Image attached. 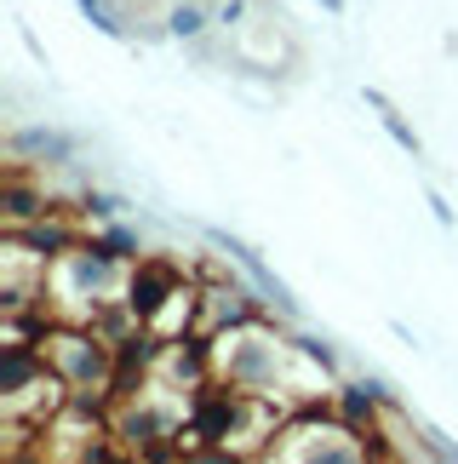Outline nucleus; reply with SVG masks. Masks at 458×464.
I'll use <instances>...</instances> for the list:
<instances>
[{"label":"nucleus","mask_w":458,"mask_h":464,"mask_svg":"<svg viewBox=\"0 0 458 464\" xmlns=\"http://www.w3.org/2000/svg\"><path fill=\"white\" fill-rule=\"evenodd\" d=\"M292 362H298V344L275 333L270 315L246 321V327H229V333H213V379H229V384L253 390V396H270V401L298 396V401H310L304 384L287 379Z\"/></svg>","instance_id":"f257e3e1"},{"label":"nucleus","mask_w":458,"mask_h":464,"mask_svg":"<svg viewBox=\"0 0 458 464\" xmlns=\"http://www.w3.org/2000/svg\"><path fill=\"white\" fill-rule=\"evenodd\" d=\"M263 459H327V464H361V459H378V441L349 430L339 419V407L321 413V407H298V413L281 424V441H270Z\"/></svg>","instance_id":"f03ea898"},{"label":"nucleus","mask_w":458,"mask_h":464,"mask_svg":"<svg viewBox=\"0 0 458 464\" xmlns=\"http://www.w3.org/2000/svg\"><path fill=\"white\" fill-rule=\"evenodd\" d=\"M270 298H253L241 287V281H213V287H201V304H196V333H229V327H246V321H258Z\"/></svg>","instance_id":"7ed1b4c3"},{"label":"nucleus","mask_w":458,"mask_h":464,"mask_svg":"<svg viewBox=\"0 0 458 464\" xmlns=\"http://www.w3.org/2000/svg\"><path fill=\"white\" fill-rule=\"evenodd\" d=\"M178 287H184V276H178V264H167V258H138L127 270V304L144 315V327L178 298Z\"/></svg>","instance_id":"20e7f679"},{"label":"nucleus","mask_w":458,"mask_h":464,"mask_svg":"<svg viewBox=\"0 0 458 464\" xmlns=\"http://www.w3.org/2000/svg\"><path fill=\"white\" fill-rule=\"evenodd\" d=\"M206 241H213L218 253H229V258H235L246 276H253V287H258L263 298H270V310H275V315H298V298H292V287H287V281H281V276L270 270V264H263V253H258V246H246L241 236H229V229H218V224L206 229Z\"/></svg>","instance_id":"39448f33"},{"label":"nucleus","mask_w":458,"mask_h":464,"mask_svg":"<svg viewBox=\"0 0 458 464\" xmlns=\"http://www.w3.org/2000/svg\"><path fill=\"white\" fill-rule=\"evenodd\" d=\"M6 150L17 160H29V167H69L75 160V138L58 132V127H17L6 138Z\"/></svg>","instance_id":"423d86ee"},{"label":"nucleus","mask_w":458,"mask_h":464,"mask_svg":"<svg viewBox=\"0 0 458 464\" xmlns=\"http://www.w3.org/2000/svg\"><path fill=\"white\" fill-rule=\"evenodd\" d=\"M332 407H339V419L349 424V430H361V436H378V424H384V401L373 384H332ZM378 459H384V448H378Z\"/></svg>","instance_id":"0eeeda50"},{"label":"nucleus","mask_w":458,"mask_h":464,"mask_svg":"<svg viewBox=\"0 0 458 464\" xmlns=\"http://www.w3.org/2000/svg\"><path fill=\"white\" fill-rule=\"evenodd\" d=\"M361 98H367V110H373V115H378V127H384V132H390V138H396V150H407L413 160H425V138H418V132H413V121H407V115H401V110H396V103H390V98H384V92H378V86H367V92H361Z\"/></svg>","instance_id":"6e6552de"},{"label":"nucleus","mask_w":458,"mask_h":464,"mask_svg":"<svg viewBox=\"0 0 458 464\" xmlns=\"http://www.w3.org/2000/svg\"><path fill=\"white\" fill-rule=\"evenodd\" d=\"M161 24H167V41H184V46H196V41H206V29H218V17H206V6H201V0H172Z\"/></svg>","instance_id":"1a4fd4ad"},{"label":"nucleus","mask_w":458,"mask_h":464,"mask_svg":"<svg viewBox=\"0 0 458 464\" xmlns=\"http://www.w3.org/2000/svg\"><path fill=\"white\" fill-rule=\"evenodd\" d=\"M75 6H81L86 24H92L98 34H110V41H127V34H132V24H127V17H120V12L110 6V0H75Z\"/></svg>","instance_id":"9d476101"},{"label":"nucleus","mask_w":458,"mask_h":464,"mask_svg":"<svg viewBox=\"0 0 458 464\" xmlns=\"http://www.w3.org/2000/svg\"><path fill=\"white\" fill-rule=\"evenodd\" d=\"M98 241H103V246H110V253H115L120 264H138V258H144V246H138V236H132V229H127V224H115V218H110V224H103V229H98Z\"/></svg>","instance_id":"9b49d317"},{"label":"nucleus","mask_w":458,"mask_h":464,"mask_svg":"<svg viewBox=\"0 0 458 464\" xmlns=\"http://www.w3.org/2000/svg\"><path fill=\"white\" fill-rule=\"evenodd\" d=\"M292 344H298V355H304V362H310L315 372H327V379H339V355H332V350L321 344V338H292Z\"/></svg>","instance_id":"f8f14e48"},{"label":"nucleus","mask_w":458,"mask_h":464,"mask_svg":"<svg viewBox=\"0 0 458 464\" xmlns=\"http://www.w3.org/2000/svg\"><path fill=\"white\" fill-rule=\"evenodd\" d=\"M120 207H127V201H115V195H103V189H86L81 195V212H86V218H98V224L120 218Z\"/></svg>","instance_id":"ddd939ff"},{"label":"nucleus","mask_w":458,"mask_h":464,"mask_svg":"<svg viewBox=\"0 0 458 464\" xmlns=\"http://www.w3.org/2000/svg\"><path fill=\"white\" fill-rule=\"evenodd\" d=\"M246 12H253V0H224V6H218V29L235 34V29L246 24Z\"/></svg>","instance_id":"4468645a"},{"label":"nucleus","mask_w":458,"mask_h":464,"mask_svg":"<svg viewBox=\"0 0 458 464\" xmlns=\"http://www.w3.org/2000/svg\"><path fill=\"white\" fill-rule=\"evenodd\" d=\"M430 212H435V224H442V229H453V207H447L435 189H430Z\"/></svg>","instance_id":"2eb2a0df"},{"label":"nucleus","mask_w":458,"mask_h":464,"mask_svg":"<svg viewBox=\"0 0 458 464\" xmlns=\"http://www.w3.org/2000/svg\"><path fill=\"white\" fill-rule=\"evenodd\" d=\"M315 6H327V12H344V0H315Z\"/></svg>","instance_id":"dca6fc26"}]
</instances>
